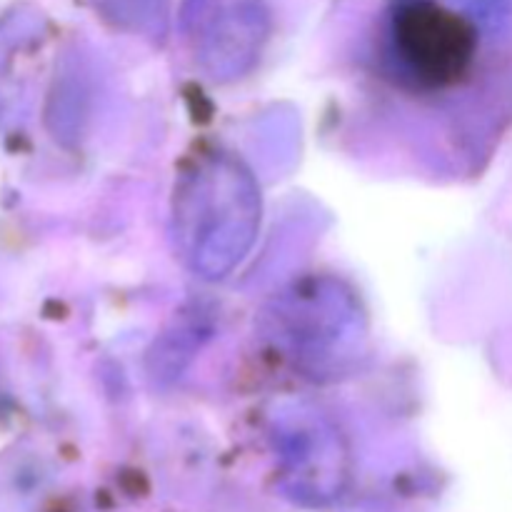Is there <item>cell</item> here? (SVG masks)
Here are the masks:
<instances>
[{
    "label": "cell",
    "mask_w": 512,
    "mask_h": 512,
    "mask_svg": "<svg viewBox=\"0 0 512 512\" xmlns=\"http://www.w3.org/2000/svg\"><path fill=\"white\" fill-rule=\"evenodd\" d=\"M390 30L405 68L425 83L455 80L473 53L468 23L435 0H395Z\"/></svg>",
    "instance_id": "6da1fadb"
}]
</instances>
